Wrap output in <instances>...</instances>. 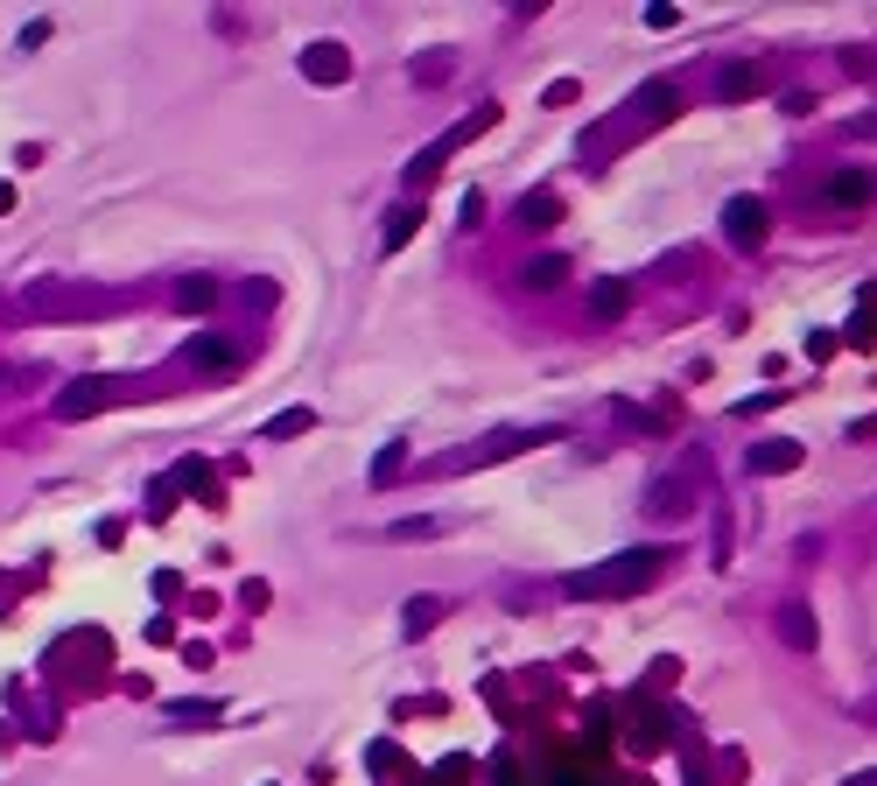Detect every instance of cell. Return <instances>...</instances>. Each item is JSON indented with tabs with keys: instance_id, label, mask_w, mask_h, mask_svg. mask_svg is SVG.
<instances>
[{
	"instance_id": "obj_26",
	"label": "cell",
	"mask_w": 877,
	"mask_h": 786,
	"mask_svg": "<svg viewBox=\"0 0 877 786\" xmlns=\"http://www.w3.org/2000/svg\"><path fill=\"white\" fill-rule=\"evenodd\" d=\"M849 435H877V414H864V421H856V429Z\"/></svg>"
},
{
	"instance_id": "obj_1",
	"label": "cell",
	"mask_w": 877,
	"mask_h": 786,
	"mask_svg": "<svg viewBox=\"0 0 877 786\" xmlns=\"http://www.w3.org/2000/svg\"><path fill=\"white\" fill-rule=\"evenodd\" d=\"M674 562V548H632V554H611V562L583 569V577L562 583V597H625V590H646L660 569Z\"/></svg>"
},
{
	"instance_id": "obj_13",
	"label": "cell",
	"mask_w": 877,
	"mask_h": 786,
	"mask_svg": "<svg viewBox=\"0 0 877 786\" xmlns=\"http://www.w3.org/2000/svg\"><path fill=\"white\" fill-rule=\"evenodd\" d=\"M625 310H632V289H625V281H597V289H589V316L597 323H618Z\"/></svg>"
},
{
	"instance_id": "obj_3",
	"label": "cell",
	"mask_w": 877,
	"mask_h": 786,
	"mask_svg": "<svg viewBox=\"0 0 877 786\" xmlns=\"http://www.w3.org/2000/svg\"><path fill=\"white\" fill-rule=\"evenodd\" d=\"M491 120H499V106H478V112H470V120H456V127L443 133V141H429V148H422V155H414V162H408V190H429V183H435V169H443V162L456 155V148H464V141H470V133H485Z\"/></svg>"
},
{
	"instance_id": "obj_12",
	"label": "cell",
	"mask_w": 877,
	"mask_h": 786,
	"mask_svg": "<svg viewBox=\"0 0 877 786\" xmlns=\"http://www.w3.org/2000/svg\"><path fill=\"white\" fill-rule=\"evenodd\" d=\"M766 91V71L758 64H723L716 71V99H758Z\"/></svg>"
},
{
	"instance_id": "obj_23",
	"label": "cell",
	"mask_w": 877,
	"mask_h": 786,
	"mask_svg": "<svg viewBox=\"0 0 877 786\" xmlns=\"http://www.w3.org/2000/svg\"><path fill=\"white\" fill-rule=\"evenodd\" d=\"M576 91H583L576 78H555V85H548V106H569V99H576Z\"/></svg>"
},
{
	"instance_id": "obj_27",
	"label": "cell",
	"mask_w": 877,
	"mask_h": 786,
	"mask_svg": "<svg viewBox=\"0 0 877 786\" xmlns=\"http://www.w3.org/2000/svg\"><path fill=\"white\" fill-rule=\"evenodd\" d=\"M8 204H14V190H8V183H0V211H8Z\"/></svg>"
},
{
	"instance_id": "obj_22",
	"label": "cell",
	"mask_w": 877,
	"mask_h": 786,
	"mask_svg": "<svg viewBox=\"0 0 877 786\" xmlns=\"http://www.w3.org/2000/svg\"><path fill=\"white\" fill-rule=\"evenodd\" d=\"M400 456H408L400 443H387V450H379V464H372V485H393V477H400Z\"/></svg>"
},
{
	"instance_id": "obj_9",
	"label": "cell",
	"mask_w": 877,
	"mask_h": 786,
	"mask_svg": "<svg viewBox=\"0 0 877 786\" xmlns=\"http://www.w3.org/2000/svg\"><path fill=\"white\" fill-rule=\"evenodd\" d=\"M646 513H660V520H689V513H695V485H689V477H653Z\"/></svg>"
},
{
	"instance_id": "obj_8",
	"label": "cell",
	"mask_w": 877,
	"mask_h": 786,
	"mask_svg": "<svg viewBox=\"0 0 877 786\" xmlns=\"http://www.w3.org/2000/svg\"><path fill=\"white\" fill-rule=\"evenodd\" d=\"M112 394H127L120 379H85V387H64V400H56V421H78V414H99Z\"/></svg>"
},
{
	"instance_id": "obj_19",
	"label": "cell",
	"mask_w": 877,
	"mask_h": 786,
	"mask_svg": "<svg viewBox=\"0 0 877 786\" xmlns=\"http://www.w3.org/2000/svg\"><path fill=\"white\" fill-rule=\"evenodd\" d=\"M562 218V197H548V190H541V197H520V225H555Z\"/></svg>"
},
{
	"instance_id": "obj_14",
	"label": "cell",
	"mask_w": 877,
	"mask_h": 786,
	"mask_svg": "<svg viewBox=\"0 0 877 786\" xmlns=\"http://www.w3.org/2000/svg\"><path fill=\"white\" fill-rule=\"evenodd\" d=\"M527 289L533 295H548V289H562V281H569V254H541V260H527Z\"/></svg>"
},
{
	"instance_id": "obj_16",
	"label": "cell",
	"mask_w": 877,
	"mask_h": 786,
	"mask_svg": "<svg viewBox=\"0 0 877 786\" xmlns=\"http://www.w3.org/2000/svg\"><path fill=\"white\" fill-rule=\"evenodd\" d=\"M443 597H408V611H400V625H408V639H422V632H435V618H443Z\"/></svg>"
},
{
	"instance_id": "obj_5",
	"label": "cell",
	"mask_w": 877,
	"mask_h": 786,
	"mask_svg": "<svg viewBox=\"0 0 877 786\" xmlns=\"http://www.w3.org/2000/svg\"><path fill=\"white\" fill-rule=\"evenodd\" d=\"M877 197V176H864V169H829L822 176V204L829 211H864Z\"/></svg>"
},
{
	"instance_id": "obj_7",
	"label": "cell",
	"mask_w": 877,
	"mask_h": 786,
	"mask_svg": "<svg viewBox=\"0 0 877 786\" xmlns=\"http://www.w3.org/2000/svg\"><path fill=\"white\" fill-rule=\"evenodd\" d=\"M190 366H204V373H239V366H246V344L204 331V337H190Z\"/></svg>"
},
{
	"instance_id": "obj_11",
	"label": "cell",
	"mask_w": 877,
	"mask_h": 786,
	"mask_svg": "<svg viewBox=\"0 0 877 786\" xmlns=\"http://www.w3.org/2000/svg\"><path fill=\"white\" fill-rule=\"evenodd\" d=\"M779 639H787L793 654H814V646H822V625H814V611L787 604V611H779Z\"/></svg>"
},
{
	"instance_id": "obj_18",
	"label": "cell",
	"mask_w": 877,
	"mask_h": 786,
	"mask_svg": "<svg viewBox=\"0 0 877 786\" xmlns=\"http://www.w3.org/2000/svg\"><path fill=\"white\" fill-rule=\"evenodd\" d=\"M212 302H218V281H204V274H190L183 289H176V310H183V316H190V310H212Z\"/></svg>"
},
{
	"instance_id": "obj_21",
	"label": "cell",
	"mask_w": 877,
	"mask_h": 786,
	"mask_svg": "<svg viewBox=\"0 0 877 786\" xmlns=\"http://www.w3.org/2000/svg\"><path fill=\"white\" fill-rule=\"evenodd\" d=\"M218 702H169V723H212Z\"/></svg>"
},
{
	"instance_id": "obj_17",
	"label": "cell",
	"mask_w": 877,
	"mask_h": 786,
	"mask_svg": "<svg viewBox=\"0 0 877 786\" xmlns=\"http://www.w3.org/2000/svg\"><path fill=\"white\" fill-rule=\"evenodd\" d=\"M310 429H316V414H310V408H281L260 435H267V443H289V435H310Z\"/></svg>"
},
{
	"instance_id": "obj_25",
	"label": "cell",
	"mask_w": 877,
	"mask_h": 786,
	"mask_svg": "<svg viewBox=\"0 0 877 786\" xmlns=\"http://www.w3.org/2000/svg\"><path fill=\"white\" fill-rule=\"evenodd\" d=\"M843 786H877V765H870V773H849Z\"/></svg>"
},
{
	"instance_id": "obj_15",
	"label": "cell",
	"mask_w": 877,
	"mask_h": 786,
	"mask_svg": "<svg viewBox=\"0 0 877 786\" xmlns=\"http://www.w3.org/2000/svg\"><path fill=\"white\" fill-rule=\"evenodd\" d=\"M414 233H422V204H400V211H387V233H379V246H387V254H400V246H408Z\"/></svg>"
},
{
	"instance_id": "obj_2",
	"label": "cell",
	"mask_w": 877,
	"mask_h": 786,
	"mask_svg": "<svg viewBox=\"0 0 877 786\" xmlns=\"http://www.w3.org/2000/svg\"><path fill=\"white\" fill-rule=\"evenodd\" d=\"M548 443H562V429L555 421H541V429H499V435H485V443H470V450H450L435 471H485V464H506V456H520V450H548Z\"/></svg>"
},
{
	"instance_id": "obj_20",
	"label": "cell",
	"mask_w": 877,
	"mask_h": 786,
	"mask_svg": "<svg viewBox=\"0 0 877 786\" xmlns=\"http://www.w3.org/2000/svg\"><path fill=\"white\" fill-rule=\"evenodd\" d=\"M429 534H450V520H393L387 541H429Z\"/></svg>"
},
{
	"instance_id": "obj_24",
	"label": "cell",
	"mask_w": 877,
	"mask_h": 786,
	"mask_svg": "<svg viewBox=\"0 0 877 786\" xmlns=\"http://www.w3.org/2000/svg\"><path fill=\"white\" fill-rule=\"evenodd\" d=\"M779 106H787V112H814V91L793 85V91H779Z\"/></svg>"
},
{
	"instance_id": "obj_10",
	"label": "cell",
	"mask_w": 877,
	"mask_h": 786,
	"mask_svg": "<svg viewBox=\"0 0 877 786\" xmlns=\"http://www.w3.org/2000/svg\"><path fill=\"white\" fill-rule=\"evenodd\" d=\"M800 456H808V450H800V443H787V435H772V443H751V456H745V471H751V477H787V471L800 464Z\"/></svg>"
},
{
	"instance_id": "obj_6",
	"label": "cell",
	"mask_w": 877,
	"mask_h": 786,
	"mask_svg": "<svg viewBox=\"0 0 877 786\" xmlns=\"http://www.w3.org/2000/svg\"><path fill=\"white\" fill-rule=\"evenodd\" d=\"M302 78H310V85H345V78H351V50L323 35V43L302 50Z\"/></svg>"
},
{
	"instance_id": "obj_4",
	"label": "cell",
	"mask_w": 877,
	"mask_h": 786,
	"mask_svg": "<svg viewBox=\"0 0 877 786\" xmlns=\"http://www.w3.org/2000/svg\"><path fill=\"white\" fill-rule=\"evenodd\" d=\"M723 233H730V246H745V254H758L772 233V211L758 204V197H730L723 204Z\"/></svg>"
}]
</instances>
